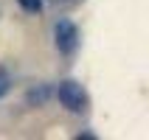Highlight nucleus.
<instances>
[{"label":"nucleus","mask_w":149,"mask_h":140,"mask_svg":"<svg viewBox=\"0 0 149 140\" xmlns=\"http://www.w3.org/2000/svg\"><path fill=\"white\" fill-rule=\"evenodd\" d=\"M56 98L68 112H84L87 109V92L79 81H62L56 90Z\"/></svg>","instance_id":"nucleus-1"},{"label":"nucleus","mask_w":149,"mask_h":140,"mask_svg":"<svg viewBox=\"0 0 149 140\" xmlns=\"http://www.w3.org/2000/svg\"><path fill=\"white\" fill-rule=\"evenodd\" d=\"M8 87H11V79H8V73L6 70H0V98L8 92Z\"/></svg>","instance_id":"nucleus-5"},{"label":"nucleus","mask_w":149,"mask_h":140,"mask_svg":"<svg viewBox=\"0 0 149 140\" xmlns=\"http://www.w3.org/2000/svg\"><path fill=\"white\" fill-rule=\"evenodd\" d=\"M54 37H56V48L62 53H73L76 45H79V31L70 20H59L56 28H54Z\"/></svg>","instance_id":"nucleus-2"},{"label":"nucleus","mask_w":149,"mask_h":140,"mask_svg":"<svg viewBox=\"0 0 149 140\" xmlns=\"http://www.w3.org/2000/svg\"><path fill=\"white\" fill-rule=\"evenodd\" d=\"M25 98H28V104H42V101L48 98V90H45V87H40V90H28Z\"/></svg>","instance_id":"nucleus-3"},{"label":"nucleus","mask_w":149,"mask_h":140,"mask_svg":"<svg viewBox=\"0 0 149 140\" xmlns=\"http://www.w3.org/2000/svg\"><path fill=\"white\" fill-rule=\"evenodd\" d=\"M20 6L25 8V11H31V14H37L42 8V0H20Z\"/></svg>","instance_id":"nucleus-4"}]
</instances>
